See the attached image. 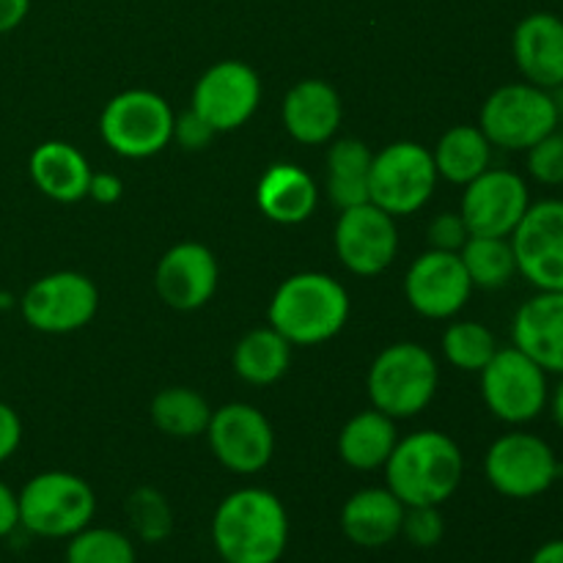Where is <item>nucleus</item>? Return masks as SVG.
Returning a JSON list of instances; mask_svg holds the SVG:
<instances>
[{"label":"nucleus","instance_id":"1","mask_svg":"<svg viewBox=\"0 0 563 563\" xmlns=\"http://www.w3.org/2000/svg\"><path fill=\"white\" fill-rule=\"evenodd\" d=\"M212 544L223 563H278L289 544V515L262 487L225 495L212 517Z\"/></svg>","mask_w":563,"mask_h":563},{"label":"nucleus","instance_id":"2","mask_svg":"<svg viewBox=\"0 0 563 563\" xmlns=\"http://www.w3.org/2000/svg\"><path fill=\"white\" fill-rule=\"evenodd\" d=\"M465 476V456L454 438L434 429L396 440L385 462V487L405 506H443Z\"/></svg>","mask_w":563,"mask_h":563},{"label":"nucleus","instance_id":"3","mask_svg":"<svg viewBox=\"0 0 563 563\" xmlns=\"http://www.w3.org/2000/svg\"><path fill=\"white\" fill-rule=\"evenodd\" d=\"M267 319L291 346L324 344L344 330L350 295L333 275L297 273L275 289Z\"/></svg>","mask_w":563,"mask_h":563},{"label":"nucleus","instance_id":"4","mask_svg":"<svg viewBox=\"0 0 563 563\" xmlns=\"http://www.w3.org/2000/svg\"><path fill=\"white\" fill-rule=\"evenodd\" d=\"M440 368L432 352L412 341L390 344L374 357L366 388L374 410L388 418H412L432 405L438 394Z\"/></svg>","mask_w":563,"mask_h":563},{"label":"nucleus","instance_id":"5","mask_svg":"<svg viewBox=\"0 0 563 563\" xmlns=\"http://www.w3.org/2000/svg\"><path fill=\"white\" fill-rule=\"evenodd\" d=\"M20 528L38 539H69L91 526L97 495L80 476L47 471L33 476L16 493Z\"/></svg>","mask_w":563,"mask_h":563},{"label":"nucleus","instance_id":"6","mask_svg":"<svg viewBox=\"0 0 563 563\" xmlns=\"http://www.w3.org/2000/svg\"><path fill=\"white\" fill-rule=\"evenodd\" d=\"M561 115L553 93L531 82H509L484 99L478 126L504 152H528L533 143L559 130Z\"/></svg>","mask_w":563,"mask_h":563},{"label":"nucleus","instance_id":"7","mask_svg":"<svg viewBox=\"0 0 563 563\" xmlns=\"http://www.w3.org/2000/svg\"><path fill=\"white\" fill-rule=\"evenodd\" d=\"M438 179L434 157L427 146L396 141L372 157L368 201L388 212L390 218H405L427 207Z\"/></svg>","mask_w":563,"mask_h":563},{"label":"nucleus","instance_id":"8","mask_svg":"<svg viewBox=\"0 0 563 563\" xmlns=\"http://www.w3.org/2000/svg\"><path fill=\"white\" fill-rule=\"evenodd\" d=\"M174 110L159 93L130 88L104 104L99 132L119 157L146 159L174 141Z\"/></svg>","mask_w":563,"mask_h":563},{"label":"nucleus","instance_id":"9","mask_svg":"<svg viewBox=\"0 0 563 563\" xmlns=\"http://www.w3.org/2000/svg\"><path fill=\"white\" fill-rule=\"evenodd\" d=\"M478 374H482L484 405L498 421L509 427H526L537 421L548 407V372L515 344L500 346Z\"/></svg>","mask_w":563,"mask_h":563},{"label":"nucleus","instance_id":"10","mask_svg":"<svg viewBox=\"0 0 563 563\" xmlns=\"http://www.w3.org/2000/svg\"><path fill=\"white\" fill-rule=\"evenodd\" d=\"M484 476L489 487L511 500H533L548 493L561 476V462L553 445L531 432L500 434L484 456Z\"/></svg>","mask_w":563,"mask_h":563},{"label":"nucleus","instance_id":"11","mask_svg":"<svg viewBox=\"0 0 563 563\" xmlns=\"http://www.w3.org/2000/svg\"><path fill=\"white\" fill-rule=\"evenodd\" d=\"M99 308V289L88 275L60 269L27 286L20 300L22 319L38 333L64 335L86 328Z\"/></svg>","mask_w":563,"mask_h":563},{"label":"nucleus","instance_id":"12","mask_svg":"<svg viewBox=\"0 0 563 563\" xmlns=\"http://www.w3.org/2000/svg\"><path fill=\"white\" fill-rule=\"evenodd\" d=\"M509 240L517 275L537 291H563V198L531 203Z\"/></svg>","mask_w":563,"mask_h":563},{"label":"nucleus","instance_id":"13","mask_svg":"<svg viewBox=\"0 0 563 563\" xmlns=\"http://www.w3.org/2000/svg\"><path fill=\"white\" fill-rule=\"evenodd\" d=\"M207 438L214 460L240 476L262 473L275 454V432L267 416L245 401H231L214 410Z\"/></svg>","mask_w":563,"mask_h":563},{"label":"nucleus","instance_id":"14","mask_svg":"<svg viewBox=\"0 0 563 563\" xmlns=\"http://www.w3.org/2000/svg\"><path fill=\"white\" fill-rule=\"evenodd\" d=\"M531 207V190L520 174L489 165L465 185L460 214L471 236H511Z\"/></svg>","mask_w":563,"mask_h":563},{"label":"nucleus","instance_id":"15","mask_svg":"<svg viewBox=\"0 0 563 563\" xmlns=\"http://www.w3.org/2000/svg\"><path fill=\"white\" fill-rule=\"evenodd\" d=\"M262 102V80L242 60H220L198 77L190 108L214 132H234L251 121Z\"/></svg>","mask_w":563,"mask_h":563},{"label":"nucleus","instance_id":"16","mask_svg":"<svg viewBox=\"0 0 563 563\" xmlns=\"http://www.w3.org/2000/svg\"><path fill=\"white\" fill-rule=\"evenodd\" d=\"M333 242L341 264L352 275L374 278L394 264L399 253V229H396V218L366 201L341 209Z\"/></svg>","mask_w":563,"mask_h":563},{"label":"nucleus","instance_id":"17","mask_svg":"<svg viewBox=\"0 0 563 563\" xmlns=\"http://www.w3.org/2000/svg\"><path fill=\"white\" fill-rule=\"evenodd\" d=\"M473 295L471 275L460 253L432 251L416 258L407 269L405 297L416 313L427 319H451L467 306Z\"/></svg>","mask_w":563,"mask_h":563},{"label":"nucleus","instance_id":"18","mask_svg":"<svg viewBox=\"0 0 563 563\" xmlns=\"http://www.w3.org/2000/svg\"><path fill=\"white\" fill-rule=\"evenodd\" d=\"M218 280L220 269L214 253L198 242H179L159 258L154 289L174 311H198L214 297Z\"/></svg>","mask_w":563,"mask_h":563},{"label":"nucleus","instance_id":"19","mask_svg":"<svg viewBox=\"0 0 563 563\" xmlns=\"http://www.w3.org/2000/svg\"><path fill=\"white\" fill-rule=\"evenodd\" d=\"M511 58L531 86L553 91L563 80V16L533 11L511 33Z\"/></svg>","mask_w":563,"mask_h":563},{"label":"nucleus","instance_id":"20","mask_svg":"<svg viewBox=\"0 0 563 563\" xmlns=\"http://www.w3.org/2000/svg\"><path fill=\"white\" fill-rule=\"evenodd\" d=\"M511 344L548 374L563 377V291H537L517 308Z\"/></svg>","mask_w":563,"mask_h":563},{"label":"nucleus","instance_id":"21","mask_svg":"<svg viewBox=\"0 0 563 563\" xmlns=\"http://www.w3.org/2000/svg\"><path fill=\"white\" fill-rule=\"evenodd\" d=\"M280 119H284L286 132L295 137L302 146H322V143L333 141L339 132L341 119H344V108H341V97L330 82L317 80H300L289 88L280 108Z\"/></svg>","mask_w":563,"mask_h":563},{"label":"nucleus","instance_id":"22","mask_svg":"<svg viewBox=\"0 0 563 563\" xmlns=\"http://www.w3.org/2000/svg\"><path fill=\"white\" fill-rule=\"evenodd\" d=\"M405 509L407 506L388 487H366L341 509V531L357 548H385L401 537Z\"/></svg>","mask_w":563,"mask_h":563},{"label":"nucleus","instance_id":"23","mask_svg":"<svg viewBox=\"0 0 563 563\" xmlns=\"http://www.w3.org/2000/svg\"><path fill=\"white\" fill-rule=\"evenodd\" d=\"M27 174L38 192L58 203H75L88 198L91 165L82 157L80 148L66 141H44L33 148L27 159Z\"/></svg>","mask_w":563,"mask_h":563},{"label":"nucleus","instance_id":"24","mask_svg":"<svg viewBox=\"0 0 563 563\" xmlns=\"http://www.w3.org/2000/svg\"><path fill=\"white\" fill-rule=\"evenodd\" d=\"M256 201L264 218L280 225L306 223L319 203L317 181L308 170L291 163H275L264 170L256 187Z\"/></svg>","mask_w":563,"mask_h":563},{"label":"nucleus","instance_id":"25","mask_svg":"<svg viewBox=\"0 0 563 563\" xmlns=\"http://www.w3.org/2000/svg\"><path fill=\"white\" fill-rule=\"evenodd\" d=\"M396 423L379 410L352 416L339 434V456L352 471H377L385 467L396 445Z\"/></svg>","mask_w":563,"mask_h":563},{"label":"nucleus","instance_id":"26","mask_svg":"<svg viewBox=\"0 0 563 563\" xmlns=\"http://www.w3.org/2000/svg\"><path fill=\"white\" fill-rule=\"evenodd\" d=\"M432 157L438 176L451 185L465 187L493 165V143L487 141L482 126L460 124L440 135Z\"/></svg>","mask_w":563,"mask_h":563},{"label":"nucleus","instance_id":"27","mask_svg":"<svg viewBox=\"0 0 563 563\" xmlns=\"http://www.w3.org/2000/svg\"><path fill=\"white\" fill-rule=\"evenodd\" d=\"M234 372L247 385H273L289 372L291 344L273 328H256L234 346Z\"/></svg>","mask_w":563,"mask_h":563},{"label":"nucleus","instance_id":"28","mask_svg":"<svg viewBox=\"0 0 563 563\" xmlns=\"http://www.w3.org/2000/svg\"><path fill=\"white\" fill-rule=\"evenodd\" d=\"M372 157L366 143L357 137H341L328 148V196L335 207L350 209L368 201Z\"/></svg>","mask_w":563,"mask_h":563},{"label":"nucleus","instance_id":"29","mask_svg":"<svg viewBox=\"0 0 563 563\" xmlns=\"http://www.w3.org/2000/svg\"><path fill=\"white\" fill-rule=\"evenodd\" d=\"M209 418H212V407L192 388L174 385V388H163L152 399L154 427L168 438L190 440L207 434Z\"/></svg>","mask_w":563,"mask_h":563},{"label":"nucleus","instance_id":"30","mask_svg":"<svg viewBox=\"0 0 563 563\" xmlns=\"http://www.w3.org/2000/svg\"><path fill=\"white\" fill-rule=\"evenodd\" d=\"M462 264L471 275L473 289H504L517 275L515 247L509 236H471L460 251Z\"/></svg>","mask_w":563,"mask_h":563},{"label":"nucleus","instance_id":"31","mask_svg":"<svg viewBox=\"0 0 563 563\" xmlns=\"http://www.w3.org/2000/svg\"><path fill=\"white\" fill-rule=\"evenodd\" d=\"M495 333L482 322H454L443 333V355L454 368L478 374L498 352Z\"/></svg>","mask_w":563,"mask_h":563},{"label":"nucleus","instance_id":"32","mask_svg":"<svg viewBox=\"0 0 563 563\" xmlns=\"http://www.w3.org/2000/svg\"><path fill=\"white\" fill-rule=\"evenodd\" d=\"M66 542V563H137L135 544L119 528L88 526Z\"/></svg>","mask_w":563,"mask_h":563},{"label":"nucleus","instance_id":"33","mask_svg":"<svg viewBox=\"0 0 563 563\" xmlns=\"http://www.w3.org/2000/svg\"><path fill=\"white\" fill-rule=\"evenodd\" d=\"M126 520L135 537L146 544H159L174 531V509L168 498L154 487H137L124 504Z\"/></svg>","mask_w":563,"mask_h":563},{"label":"nucleus","instance_id":"34","mask_svg":"<svg viewBox=\"0 0 563 563\" xmlns=\"http://www.w3.org/2000/svg\"><path fill=\"white\" fill-rule=\"evenodd\" d=\"M528 174L544 187H561L563 185V137L561 132H550L539 143L528 148Z\"/></svg>","mask_w":563,"mask_h":563},{"label":"nucleus","instance_id":"35","mask_svg":"<svg viewBox=\"0 0 563 563\" xmlns=\"http://www.w3.org/2000/svg\"><path fill=\"white\" fill-rule=\"evenodd\" d=\"M445 520L440 506H407L401 520V537L416 548H434L443 542Z\"/></svg>","mask_w":563,"mask_h":563},{"label":"nucleus","instance_id":"36","mask_svg":"<svg viewBox=\"0 0 563 563\" xmlns=\"http://www.w3.org/2000/svg\"><path fill=\"white\" fill-rule=\"evenodd\" d=\"M429 247L432 251H449L460 253L462 245L471 240V231H467L465 220L460 212H440L438 218L429 223Z\"/></svg>","mask_w":563,"mask_h":563},{"label":"nucleus","instance_id":"37","mask_svg":"<svg viewBox=\"0 0 563 563\" xmlns=\"http://www.w3.org/2000/svg\"><path fill=\"white\" fill-rule=\"evenodd\" d=\"M214 135H218V132H214L212 126H209L192 108L185 110L181 115H176L174 141L179 143L185 152H203V148L212 143Z\"/></svg>","mask_w":563,"mask_h":563},{"label":"nucleus","instance_id":"38","mask_svg":"<svg viewBox=\"0 0 563 563\" xmlns=\"http://www.w3.org/2000/svg\"><path fill=\"white\" fill-rule=\"evenodd\" d=\"M22 443V421L14 407L0 401V465L16 454Z\"/></svg>","mask_w":563,"mask_h":563},{"label":"nucleus","instance_id":"39","mask_svg":"<svg viewBox=\"0 0 563 563\" xmlns=\"http://www.w3.org/2000/svg\"><path fill=\"white\" fill-rule=\"evenodd\" d=\"M20 528V500L5 482H0V539L11 537Z\"/></svg>","mask_w":563,"mask_h":563},{"label":"nucleus","instance_id":"40","mask_svg":"<svg viewBox=\"0 0 563 563\" xmlns=\"http://www.w3.org/2000/svg\"><path fill=\"white\" fill-rule=\"evenodd\" d=\"M124 192V185H121L119 176L113 174H91V181H88V198H93L97 203H115Z\"/></svg>","mask_w":563,"mask_h":563},{"label":"nucleus","instance_id":"41","mask_svg":"<svg viewBox=\"0 0 563 563\" xmlns=\"http://www.w3.org/2000/svg\"><path fill=\"white\" fill-rule=\"evenodd\" d=\"M27 11H31V0H0V36L20 27Z\"/></svg>","mask_w":563,"mask_h":563},{"label":"nucleus","instance_id":"42","mask_svg":"<svg viewBox=\"0 0 563 563\" xmlns=\"http://www.w3.org/2000/svg\"><path fill=\"white\" fill-rule=\"evenodd\" d=\"M531 563H563V539H550L542 548H537Z\"/></svg>","mask_w":563,"mask_h":563},{"label":"nucleus","instance_id":"43","mask_svg":"<svg viewBox=\"0 0 563 563\" xmlns=\"http://www.w3.org/2000/svg\"><path fill=\"white\" fill-rule=\"evenodd\" d=\"M550 410H553V421L559 423V429L563 432V377H561V383L555 385V390L553 394H550Z\"/></svg>","mask_w":563,"mask_h":563},{"label":"nucleus","instance_id":"44","mask_svg":"<svg viewBox=\"0 0 563 563\" xmlns=\"http://www.w3.org/2000/svg\"><path fill=\"white\" fill-rule=\"evenodd\" d=\"M550 93H553V102H555V108H559V115L563 119V80Z\"/></svg>","mask_w":563,"mask_h":563},{"label":"nucleus","instance_id":"45","mask_svg":"<svg viewBox=\"0 0 563 563\" xmlns=\"http://www.w3.org/2000/svg\"><path fill=\"white\" fill-rule=\"evenodd\" d=\"M559 132H561V137H563V119H561V124H559Z\"/></svg>","mask_w":563,"mask_h":563},{"label":"nucleus","instance_id":"46","mask_svg":"<svg viewBox=\"0 0 563 563\" xmlns=\"http://www.w3.org/2000/svg\"><path fill=\"white\" fill-rule=\"evenodd\" d=\"M561 3H563V0H561Z\"/></svg>","mask_w":563,"mask_h":563}]
</instances>
